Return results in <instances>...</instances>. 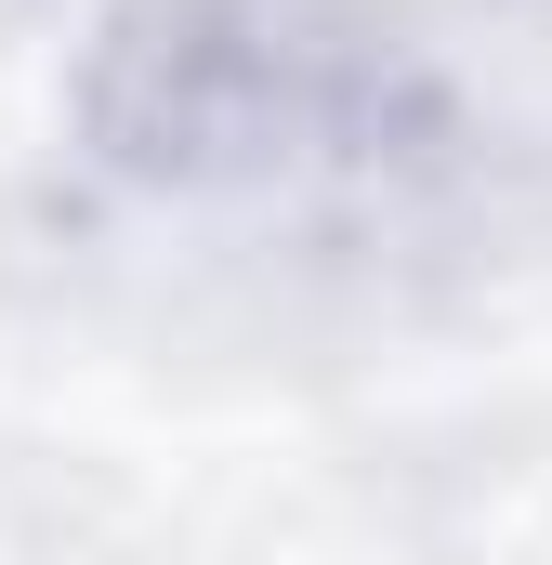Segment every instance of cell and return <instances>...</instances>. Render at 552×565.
<instances>
[{
  "label": "cell",
  "mask_w": 552,
  "mask_h": 565,
  "mask_svg": "<svg viewBox=\"0 0 552 565\" xmlns=\"http://www.w3.org/2000/svg\"><path fill=\"white\" fill-rule=\"evenodd\" d=\"M79 145L145 211H329L447 158V93L369 0H106Z\"/></svg>",
  "instance_id": "cell-1"
}]
</instances>
